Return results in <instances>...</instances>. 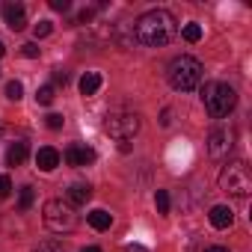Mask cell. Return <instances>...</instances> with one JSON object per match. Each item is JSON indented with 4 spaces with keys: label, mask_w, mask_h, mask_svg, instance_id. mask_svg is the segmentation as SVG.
I'll return each instance as SVG.
<instances>
[{
    "label": "cell",
    "mask_w": 252,
    "mask_h": 252,
    "mask_svg": "<svg viewBox=\"0 0 252 252\" xmlns=\"http://www.w3.org/2000/svg\"><path fill=\"white\" fill-rule=\"evenodd\" d=\"M175 15L166 12V9H149L146 15L137 18L134 24V39L146 48H163L172 42L175 36Z\"/></svg>",
    "instance_id": "1"
},
{
    "label": "cell",
    "mask_w": 252,
    "mask_h": 252,
    "mask_svg": "<svg viewBox=\"0 0 252 252\" xmlns=\"http://www.w3.org/2000/svg\"><path fill=\"white\" fill-rule=\"evenodd\" d=\"M166 77H169V86L178 89V92H193L199 83H202V63L196 57H175L166 68Z\"/></svg>",
    "instance_id": "2"
},
{
    "label": "cell",
    "mask_w": 252,
    "mask_h": 252,
    "mask_svg": "<svg viewBox=\"0 0 252 252\" xmlns=\"http://www.w3.org/2000/svg\"><path fill=\"white\" fill-rule=\"evenodd\" d=\"M220 190L234 196V199H249L252 196V172L243 160H231L220 172Z\"/></svg>",
    "instance_id": "3"
},
{
    "label": "cell",
    "mask_w": 252,
    "mask_h": 252,
    "mask_svg": "<svg viewBox=\"0 0 252 252\" xmlns=\"http://www.w3.org/2000/svg\"><path fill=\"white\" fill-rule=\"evenodd\" d=\"M202 101H205V110H208L214 119H222V116H228V113L234 110L237 92H234L228 83L211 80V83H205V89H202Z\"/></svg>",
    "instance_id": "4"
},
{
    "label": "cell",
    "mask_w": 252,
    "mask_h": 252,
    "mask_svg": "<svg viewBox=\"0 0 252 252\" xmlns=\"http://www.w3.org/2000/svg\"><path fill=\"white\" fill-rule=\"evenodd\" d=\"M42 217H45V225H48L54 234H68V231H74V225H77L74 208H71L68 202H63V199H48Z\"/></svg>",
    "instance_id": "5"
},
{
    "label": "cell",
    "mask_w": 252,
    "mask_h": 252,
    "mask_svg": "<svg viewBox=\"0 0 252 252\" xmlns=\"http://www.w3.org/2000/svg\"><path fill=\"white\" fill-rule=\"evenodd\" d=\"M104 131L116 140H131L140 131V116L137 113H110L104 122Z\"/></svg>",
    "instance_id": "6"
},
{
    "label": "cell",
    "mask_w": 252,
    "mask_h": 252,
    "mask_svg": "<svg viewBox=\"0 0 252 252\" xmlns=\"http://www.w3.org/2000/svg\"><path fill=\"white\" fill-rule=\"evenodd\" d=\"M231 149H234V134H231V131H225V128L211 131V137H208V155H211L214 160L228 158Z\"/></svg>",
    "instance_id": "7"
},
{
    "label": "cell",
    "mask_w": 252,
    "mask_h": 252,
    "mask_svg": "<svg viewBox=\"0 0 252 252\" xmlns=\"http://www.w3.org/2000/svg\"><path fill=\"white\" fill-rule=\"evenodd\" d=\"M65 163L68 166H89V163H95V149L74 143V146L65 149Z\"/></svg>",
    "instance_id": "8"
},
{
    "label": "cell",
    "mask_w": 252,
    "mask_h": 252,
    "mask_svg": "<svg viewBox=\"0 0 252 252\" xmlns=\"http://www.w3.org/2000/svg\"><path fill=\"white\" fill-rule=\"evenodd\" d=\"M3 18H6L9 30H15V33L27 27V12H24L21 3H6V6H3Z\"/></svg>",
    "instance_id": "9"
},
{
    "label": "cell",
    "mask_w": 252,
    "mask_h": 252,
    "mask_svg": "<svg viewBox=\"0 0 252 252\" xmlns=\"http://www.w3.org/2000/svg\"><path fill=\"white\" fill-rule=\"evenodd\" d=\"M65 199H68L71 208H80V205H86V202L92 199V187L83 184V181H74V184L65 190Z\"/></svg>",
    "instance_id": "10"
},
{
    "label": "cell",
    "mask_w": 252,
    "mask_h": 252,
    "mask_svg": "<svg viewBox=\"0 0 252 252\" xmlns=\"http://www.w3.org/2000/svg\"><path fill=\"white\" fill-rule=\"evenodd\" d=\"M36 166H39L42 172H54V169L60 166V152L51 149V146L39 149V152H36Z\"/></svg>",
    "instance_id": "11"
},
{
    "label": "cell",
    "mask_w": 252,
    "mask_h": 252,
    "mask_svg": "<svg viewBox=\"0 0 252 252\" xmlns=\"http://www.w3.org/2000/svg\"><path fill=\"white\" fill-rule=\"evenodd\" d=\"M208 220H211V225H214V228H228V225L234 222V211H231V208H225V205H214V208H211V214H208Z\"/></svg>",
    "instance_id": "12"
},
{
    "label": "cell",
    "mask_w": 252,
    "mask_h": 252,
    "mask_svg": "<svg viewBox=\"0 0 252 252\" xmlns=\"http://www.w3.org/2000/svg\"><path fill=\"white\" fill-rule=\"evenodd\" d=\"M27 155H30V146H27L24 140L12 143V146H9V152H6V166H21V163L27 160Z\"/></svg>",
    "instance_id": "13"
},
{
    "label": "cell",
    "mask_w": 252,
    "mask_h": 252,
    "mask_svg": "<svg viewBox=\"0 0 252 252\" xmlns=\"http://www.w3.org/2000/svg\"><path fill=\"white\" fill-rule=\"evenodd\" d=\"M86 220H89V225H92L95 231H107V228L113 225V217H110L104 208H95L92 214H86Z\"/></svg>",
    "instance_id": "14"
},
{
    "label": "cell",
    "mask_w": 252,
    "mask_h": 252,
    "mask_svg": "<svg viewBox=\"0 0 252 252\" xmlns=\"http://www.w3.org/2000/svg\"><path fill=\"white\" fill-rule=\"evenodd\" d=\"M101 83H104V80H101V74H98V71H86V74L80 77V92L89 98V95H95V92L101 89Z\"/></svg>",
    "instance_id": "15"
},
{
    "label": "cell",
    "mask_w": 252,
    "mask_h": 252,
    "mask_svg": "<svg viewBox=\"0 0 252 252\" xmlns=\"http://www.w3.org/2000/svg\"><path fill=\"white\" fill-rule=\"evenodd\" d=\"M33 202H36V193H33V187H30V184H24V187L18 190V211H30V208H33Z\"/></svg>",
    "instance_id": "16"
},
{
    "label": "cell",
    "mask_w": 252,
    "mask_h": 252,
    "mask_svg": "<svg viewBox=\"0 0 252 252\" xmlns=\"http://www.w3.org/2000/svg\"><path fill=\"white\" fill-rule=\"evenodd\" d=\"M54 98H57V89H54L51 83L39 86V92H36V101H39L42 107H51V104H54Z\"/></svg>",
    "instance_id": "17"
},
{
    "label": "cell",
    "mask_w": 252,
    "mask_h": 252,
    "mask_svg": "<svg viewBox=\"0 0 252 252\" xmlns=\"http://www.w3.org/2000/svg\"><path fill=\"white\" fill-rule=\"evenodd\" d=\"M181 36L193 45V42H199V39H202V27H199L196 21H190V24H184V27H181Z\"/></svg>",
    "instance_id": "18"
},
{
    "label": "cell",
    "mask_w": 252,
    "mask_h": 252,
    "mask_svg": "<svg viewBox=\"0 0 252 252\" xmlns=\"http://www.w3.org/2000/svg\"><path fill=\"white\" fill-rule=\"evenodd\" d=\"M21 95H24L21 80H9V83H6V98H9V101H21Z\"/></svg>",
    "instance_id": "19"
},
{
    "label": "cell",
    "mask_w": 252,
    "mask_h": 252,
    "mask_svg": "<svg viewBox=\"0 0 252 252\" xmlns=\"http://www.w3.org/2000/svg\"><path fill=\"white\" fill-rule=\"evenodd\" d=\"M155 205H158L160 214H169V193H166V190H158V193H155Z\"/></svg>",
    "instance_id": "20"
},
{
    "label": "cell",
    "mask_w": 252,
    "mask_h": 252,
    "mask_svg": "<svg viewBox=\"0 0 252 252\" xmlns=\"http://www.w3.org/2000/svg\"><path fill=\"white\" fill-rule=\"evenodd\" d=\"M33 252H65V249H63V246H60L57 240H45V243H39V246H36Z\"/></svg>",
    "instance_id": "21"
},
{
    "label": "cell",
    "mask_w": 252,
    "mask_h": 252,
    "mask_svg": "<svg viewBox=\"0 0 252 252\" xmlns=\"http://www.w3.org/2000/svg\"><path fill=\"white\" fill-rule=\"evenodd\" d=\"M51 30H54V24H51V21H39V24H36V39L51 36Z\"/></svg>",
    "instance_id": "22"
},
{
    "label": "cell",
    "mask_w": 252,
    "mask_h": 252,
    "mask_svg": "<svg viewBox=\"0 0 252 252\" xmlns=\"http://www.w3.org/2000/svg\"><path fill=\"white\" fill-rule=\"evenodd\" d=\"M21 54H24L27 60H36V57H39V45H36V42H27V45H21Z\"/></svg>",
    "instance_id": "23"
},
{
    "label": "cell",
    "mask_w": 252,
    "mask_h": 252,
    "mask_svg": "<svg viewBox=\"0 0 252 252\" xmlns=\"http://www.w3.org/2000/svg\"><path fill=\"white\" fill-rule=\"evenodd\" d=\"M12 193V181H9V175H0V199H6Z\"/></svg>",
    "instance_id": "24"
},
{
    "label": "cell",
    "mask_w": 252,
    "mask_h": 252,
    "mask_svg": "<svg viewBox=\"0 0 252 252\" xmlns=\"http://www.w3.org/2000/svg\"><path fill=\"white\" fill-rule=\"evenodd\" d=\"M63 122H65V119H63L60 113H51V116H48V128H51V131H60Z\"/></svg>",
    "instance_id": "25"
},
{
    "label": "cell",
    "mask_w": 252,
    "mask_h": 252,
    "mask_svg": "<svg viewBox=\"0 0 252 252\" xmlns=\"http://www.w3.org/2000/svg\"><path fill=\"white\" fill-rule=\"evenodd\" d=\"M51 9H54V12H68L71 3H68V0H51Z\"/></svg>",
    "instance_id": "26"
},
{
    "label": "cell",
    "mask_w": 252,
    "mask_h": 252,
    "mask_svg": "<svg viewBox=\"0 0 252 252\" xmlns=\"http://www.w3.org/2000/svg\"><path fill=\"white\" fill-rule=\"evenodd\" d=\"M92 15H95L92 9H83V12L77 15V21H80V24H86V21H92Z\"/></svg>",
    "instance_id": "27"
},
{
    "label": "cell",
    "mask_w": 252,
    "mask_h": 252,
    "mask_svg": "<svg viewBox=\"0 0 252 252\" xmlns=\"http://www.w3.org/2000/svg\"><path fill=\"white\" fill-rule=\"evenodd\" d=\"M54 83H63V86H65V83H68V74H65V71H54Z\"/></svg>",
    "instance_id": "28"
},
{
    "label": "cell",
    "mask_w": 252,
    "mask_h": 252,
    "mask_svg": "<svg viewBox=\"0 0 252 252\" xmlns=\"http://www.w3.org/2000/svg\"><path fill=\"white\" fill-rule=\"evenodd\" d=\"M205 252H231V249H228V246H208Z\"/></svg>",
    "instance_id": "29"
},
{
    "label": "cell",
    "mask_w": 252,
    "mask_h": 252,
    "mask_svg": "<svg viewBox=\"0 0 252 252\" xmlns=\"http://www.w3.org/2000/svg\"><path fill=\"white\" fill-rule=\"evenodd\" d=\"M80 252H101V249H98V246H83Z\"/></svg>",
    "instance_id": "30"
},
{
    "label": "cell",
    "mask_w": 252,
    "mask_h": 252,
    "mask_svg": "<svg viewBox=\"0 0 252 252\" xmlns=\"http://www.w3.org/2000/svg\"><path fill=\"white\" fill-rule=\"evenodd\" d=\"M131 252H146V249L143 246H131Z\"/></svg>",
    "instance_id": "31"
},
{
    "label": "cell",
    "mask_w": 252,
    "mask_h": 252,
    "mask_svg": "<svg viewBox=\"0 0 252 252\" xmlns=\"http://www.w3.org/2000/svg\"><path fill=\"white\" fill-rule=\"evenodd\" d=\"M3 54H6V48H3V42H0V57H3Z\"/></svg>",
    "instance_id": "32"
},
{
    "label": "cell",
    "mask_w": 252,
    "mask_h": 252,
    "mask_svg": "<svg viewBox=\"0 0 252 252\" xmlns=\"http://www.w3.org/2000/svg\"><path fill=\"white\" fill-rule=\"evenodd\" d=\"M3 131H6V128H3V125H0V137H3Z\"/></svg>",
    "instance_id": "33"
}]
</instances>
